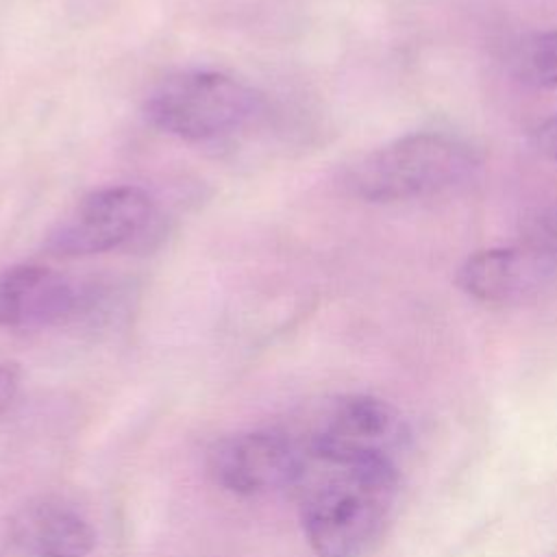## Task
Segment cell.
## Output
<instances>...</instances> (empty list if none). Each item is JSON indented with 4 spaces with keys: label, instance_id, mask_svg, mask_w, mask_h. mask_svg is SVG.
Masks as SVG:
<instances>
[{
    "label": "cell",
    "instance_id": "obj_1",
    "mask_svg": "<svg viewBox=\"0 0 557 557\" xmlns=\"http://www.w3.org/2000/svg\"><path fill=\"white\" fill-rule=\"evenodd\" d=\"M398 485L394 461L305 453L294 487L300 496V524L315 557H363L394 516Z\"/></svg>",
    "mask_w": 557,
    "mask_h": 557
},
{
    "label": "cell",
    "instance_id": "obj_2",
    "mask_svg": "<svg viewBox=\"0 0 557 557\" xmlns=\"http://www.w3.org/2000/svg\"><path fill=\"white\" fill-rule=\"evenodd\" d=\"M472 150L442 133H411L374 148L348 172V187L368 202H400L448 191L472 178Z\"/></svg>",
    "mask_w": 557,
    "mask_h": 557
},
{
    "label": "cell",
    "instance_id": "obj_3",
    "mask_svg": "<svg viewBox=\"0 0 557 557\" xmlns=\"http://www.w3.org/2000/svg\"><path fill=\"white\" fill-rule=\"evenodd\" d=\"M263 111L261 91L211 70H187L163 78L144 104L152 126L187 141L231 137L252 126Z\"/></svg>",
    "mask_w": 557,
    "mask_h": 557
},
{
    "label": "cell",
    "instance_id": "obj_4",
    "mask_svg": "<svg viewBox=\"0 0 557 557\" xmlns=\"http://www.w3.org/2000/svg\"><path fill=\"white\" fill-rule=\"evenodd\" d=\"M307 455L333 459H385L398 463L409 429L403 413L370 394H342L324 400L305 437H296Z\"/></svg>",
    "mask_w": 557,
    "mask_h": 557
},
{
    "label": "cell",
    "instance_id": "obj_5",
    "mask_svg": "<svg viewBox=\"0 0 557 557\" xmlns=\"http://www.w3.org/2000/svg\"><path fill=\"white\" fill-rule=\"evenodd\" d=\"M157 218L154 200L139 187L117 185L85 196L48 235L54 257H91L128 246Z\"/></svg>",
    "mask_w": 557,
    "mask_h": 557
},
{
    "label": "cell",
    "instance_id": "obj_6",
    "mask_svg": "<svg viewBox=\"0 0 557 557\" xmlns=\"http://www.w3.org/2000/svg\"><path fill=\"white\" fill-rule=\"evenodd\" d=\"M305 466L298 440L285 431H246L211 444L207 472L215 485L237 496L294 487Z\"/></svg>",
    "mask_w": 557,
    "mask_h": 557
},
{
    "label": "cell",
    "instance_id": "obj_7",
    "mask_svg": "<svg viewBox=\"0 0 557 557\" xmlns=\"http://www.w3.org/2000/svg\"><path fill=\"white\" fill-rule=\"evenodd\" d=\"M85 307L83 289L44 265H13L0 272V326L35 331L72 320Z\"/></svg>",
    "mask_w": 557,
    "mask_h": 557
},
{
    "label": "cell",
    "instance_id": "obj_8",
    "mask_svg": "<svg viewBox=\"0 0 557 557\" xmlns=\"http://www.w3.org/2000/svg\"><path fill=\"white\" fill-rule=\"evenodd\" d=\"M555 263L542 259L518 242L470 255L457 270V285L481 302H518L537 292Z\"/></svg>",
    "mask_w": 557,
    "mask_h": 557
},
{
    "label": "cell",
    "instance_id": "obj_9",
    "mask_svg": "<svg viewBox=\"0 0 557 557\" xmlns=\"http://www.w3.org/2000/svg\"><path fill=\"white\" fill-rule=\"evenodd\" d=\"M11 542L30 557H87L96 546L91 524L72 507L35 500L17 507L7 522Z\"/></svg>",
    "mask_w": 557,
    "mask_h": 557
},
{
    "label": "cell",
    "instance_id": "obj_10",
    "mask_svg": "<svg viewBox=\"0 0 557 557\" xmlns=\"http://www.w3.org/2000/svg\"><path fill=\"white\" fill-rule=\"evenodd\" d=\"M513 74L535 87H557V30L533 33L511 52Z\"/></svg>",
    "mask_w": 557,
    "mask_h": 557
},
{
    "label": "cell",
    "instance_id": "obj_11",
    "mask_svg": "<svg viewBox=\"0 0 557 557\" xmlns=\"http://www.w3.org/2000/svg\"><path fill=\"white\" fill-rule=\"evenodd\" d=\"M518 244L542 259L553 263L557 261V200L542 207L527 220Z\"/></svg>",
    "mask_w": 557,
    "mask_h": 557
},
{
    "label": "cell",
    "instance_id": "obj_12",
    "mask_svg": "<svg viewBox=\"0 0 557 557\" xmlns=\"http://www.w3.org/2000/svg\"><path fill=\"white\" fill-rule=\"evenodd\" d=\"M537 148L553 161H557V115H553L550 120H546L535 135Z\"/></svg>",
    "mask_w": 557,
    "mask_h": 557
},
{
    "label": "cell",
    "instance_id": "obj_13",
    "mask_svg": "<svg viewBox=\"0 0 557 557\" xmlns=\"http://www.w3.org/2000/svg\"><path fill=\"white\" fill-rule=\"evenodd\" d=\"M17 394V374L13 368L0 363V413L9 409Z\"/></svg>",
    "mask_w": 557,
    "mask_h": 557
}]
</instances>
